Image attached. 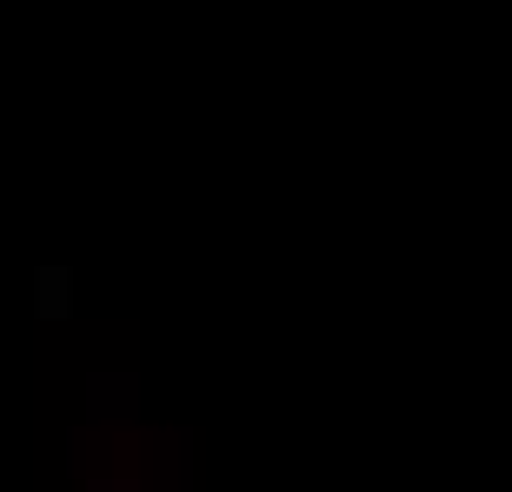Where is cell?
<instances>
[{
  "mask_svg": "<svg viewBox=\"0 0 512 492\" xmlns=\"http://www.w3.org/2000/svg\"><path fill=\"white\" fill-rule=\"evenodd\" d=\"M74 266L67 260H34L27 273V320L34 326H67L74 320Z\"/></svg>",
  "mask_w": 512,
  "mask_h": 492,
  "instance_id": "cell-1",
  "label": "cell"
}]
</instances>
